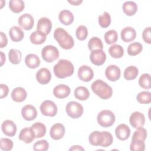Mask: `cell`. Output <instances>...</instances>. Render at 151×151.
<instances>
[{
    "label": "cell",
    "mask_w": 151,
    "mask_h": 151,
    "mask_svg": "<svg viewBox=\"0 0 151 151\" xmlns=\"http://www.w3.org/2000/svg\"><path fill=\"white\" fill-rule=\"evenodd\" d=\"M88 49L92 51L96 50H103V45L101 40L99 38L94 37L88 41Z\"/></svg>",
    "instance_id": "obj_36"
},
{
    "label": "cell",
    "mask_w": 151,
    "mask_h": 151,
    "mask_svg": "<svg viewBox=\"0 0 151 151\" xmlns=\"http://www.w3.org/2000/svg\"><path fill=\"white\" fill-rule=\"evenodd\" d=\"M14 143L12 140L8 138H1L0 148L1 150L5 151H9L12 149Z\"/></svg>",
    "instance_id": "obj_44"
},
{
    "label": "cell",
    "mask_w": 151,
    "mask_h": 151,
    "mask_svg": "<svg viewBox=\"0 0 151 151\" xmlns=\"http://www.w3.org/2000/svg\"><path fill=\"white\" fill-rule=\"evenodd\" d=\"M65 134V127L61 123H55L50 129V134L54 140L61 139Z\"/></svg>",
    "instance_id": "obj_15"
},
{
    "label": "cell",
    "mask_w": 151,
    "mask_h": 151,
    "mask_svg": "<svg viewBox=\"0 0 151 151\" xmlns=\"http://www.w3.org/2000/svg\"><path fill=\"white\" fill-rule=\"evenodd\" d=\"M130 149L132 151H143L145 149V143L144 141L142 140H132Z\"/></svg>",
    "instance_id": "obj_42"
},
{
    "label": "cell",
    "mask_w": 151,
    "mask_h": 151,
    "mask_svg": "<svg viewBox=\"0 0 151 151\" xmlns=\"http://www.w3.org/2000/svg\"><path fill=\"white\" fill-rule=\"evenodd\" d=\"M31 127L34 132L35 138H41L45 134L46 127L42 123L36 122L34 123Z\"/></svg>",
    "instance_id": "obj_30"
},
{
    "label": "cell",
    "mask_w": 151,
    "mask_h": 151,
    "mask_svg": "<svg viewBox=\"0 0 151 151\" xmlns=\"http://www.w3.org/2000/svg\"><path fill=\"white\" fill-rule=\"evenodd\" d=\"M1 129L4 134L10 137L14 136L17 132V126L11 120L4 121L1 124Z\"/></svg>",
    "instance_id": "obj_16"
},
{
    "label": "cell",
    "mask_w": 151,
    "mask_h": 151,
    "mask_svg": "<svg viewBox=\"0 0 151 151\" xmlns=\"http://www.w3.org/2000/svg\"><path fill=\"white\" fill-rule=\"evenodd\" d=\"M151 28L150 27L146 28L142 33V37L144 41L149 44H151Z\"/></svg>",
    "instance_id": "obj_46"
},
{
    "label": "cell",
    "mask_w": 151,
    "mask_h": 151,
    "mask_svg": "<svg viewBox=\"0 0 151 151\" xmlns=\"http://www.w3.org/2000/svg\"><path fill=\"white\" fill-rule=\"evenodd\" d=\"M55 76L59 78H65L72 76L74 73V65L67 60L61 59L53 68Z\"/></svg>",
    "instance_id": "obj_2"
},
{
    "label": "cell",
    "mask_w": 151,
    "mask_h": 151,
    "mask_svg": "<svg viewBox=\"0 0 151 151\" xmlns=\"http://www.w3.org/2000/svg\"><path fill=\"white\" fill-rule=\"evenodd\" d=\"M122 9L124 13L128 16H132L137 11V5L133 1H126L122 5Z\"/></svg>",
    "instance_id": "obj_26"
},
{
    "label": "cell",
    "mask_w": 151,
    "mask_h": 151,
    "mask_svg": "<svg viewBox=\"0 0 151 151\" xmlns=\"http://www.w3.org/2000/svg\"><path fill=\"white\" fill-rule=\"evenodd\" d=\"M74 96L78 100H86L90 96V92L86 87L79 86L74 90Z\"/></svg>",
    "instance_id": "obj_29"
},
{
    "label": "cell",
    "mask_w": 151,
    "mask_h": 151,
    "mask_svg": "<svg viewBox=\"0 0 151 151\" xmlns=\"http://www.w3.org/2000/svg\"><path fill=\"white\" fill-rule=\"evenodd\" d=\"M67 114L72 119L80 117L84 111L83 106L78 102L71 101L68 102L65 107Z\"/></svg>",
    "instance_id": "obj_6"
},
{
    "label": "cell",
    "mask_w": 151,
    "mask_h": 151,
    "mask_svg": "<svg viewBox=\"0 0 151 151\" xmlns=\"http://www.w3.org/2000/svg\"><path fill=\"white\" fill-rule=\"evenodd\" d=\"M54 38L58 42L60 46L65 50L72 48L74 45L72 36L62 28H57L54 32Z\"/></svg>",
    "instance_id": "obj_3"
},
{
    "label": "cell",
    "mask_w": 151,
    "mask_h": 151,
    "mask_svg": "<svg viewBox=\"0 0 151 151\" xmlns=\"http://www.w3.org/2000/svg\"><path fill=\"white\" fill-rule=\"evenodd\" d=\"M105 75L109 80L111 81H116L120 77V69L116 65H110L106 68Z\"/></svg>",
    "instance_id": "obj_11"
},
{
    "label": "cell",
    "mask_w": 151,
    "mask_h": 151,
    "mask_svg": "<svg viewBox=\"0 0 151 151\" xmlns=\"http://www.w3.org/2000/svg\"><path fill=\"white\" fill-rule=\"evenodd\" d=\"M70 87L65 84H58L53 89L54 96L58 99H64L70 94Z\"/></svg>",
    "instance_id": "obj_21"
},
{
    "label": "cell",
    "mask_w": 151,
    "mask_h": 151,
    "mask_svg": "<svg viewBox=\"0 0 151 151\" xmlns=\"http://www.w3.org/2000/svg\"><path fill=\"white\" fill-rule=\"evenodd\" d=\"M29 39L31 42L34 44H42L46 40V35L42 32L36 31L31 33Z\"/></svg>",
    "instance_id": "obj_28"
},
{
    "label": "cell",
    "mask_w": 151,
    "mask_h": 151,
    "mask_svg": "<svg viewBox=\"0 0 151 151\" xmlns=\"http://www.w3.org/2000/svg\"><path fill=\"white\" fill-rule=\"evenodd\" d=\"M58 19L63 24L69 25L74 21V15L71 11L65 9L59 13Z\"/></svg>",
    "instance_id": "obj_25"
},
{
    "label": "cell",
    "mask_w": 151,
    "mask_h": 151,
    "mask_svg": "<svg viewBox=\"0 0 151 151\" xmlns=\"http://www.w3.org/2000/svg\"><path fill=\"white\" fill-rule=\"evenodd\" d=\"M9 35L11 40L14 42L21 41L24 37V33L22 29L17 26H13L9 29Z\"/></svg>",
    "instance_id": "obj_24"
},
{
    "label": "cell",
    "mask_w": 151,
    "mask_h": 151,
    "mask_svg": "<svg viewBox=\"0 0 151 151\" xmlns=\"http://www.w3.org/2000/svg\"><path fill=\"white\" fill-rule=\"evenodd\" d=\"M52 28V23L50 19L46 17L41 18L37 24V31L43 32L46 35L49 34Z\"/></svg>",
    "instance_id": "obj_17"
},
{
    "label": "cell",
    "mask_w": 151,
    "mask_h": 151,
    "mask_svg": "<svg viewBox=\"0 0 151 151\" xmlns=\"http://www.w3.org/2000/svg\"><path fill=\"white\" fill-rule=\"evenodd\" d=\"M91 88L93 91L101 99L107 100L112 96L113 90L111 87L101 80L94 81L92 83Z\"/></svg>",
    "instance_id": "obj_4"
},
{
    "label": "cell",
    "mask_w": 151,
    "mask_h": 151,
    "mask_svg": "<svg viewBox=\"0 0 151 151\" xmlns=\"http://www.w3.org/2000/svg\"><path fill=\"white\" fill-rule=\"evenodd\" d=\"M21 114L25 120L31 121L37 117V111L34 106L27 104L22 108Z\"/></svg>",
    "instance_id": "obj_13"
},
{
    "label": "cell",
    "mask_w": 151,
    "mask_h": 151,
    "mask_svg": "<svg viewBox=\"0 0 151 151\" xmlns=\"http://www.w3.org/2000/svg\"><path fill=\"white\" fill-rule=\"evenodd\" d=\"M93 71L90 67L84 65L78 68V77L83 81H90L93 78Z\"/></svg>",
    "instance_id": "obj_14"
},
{
    "label": "cell",
    "mask_w": 151,
    "mask_h": 151,
    "mask_svg": "<svg viewBox=\"0 0 151 151\" xmlns=\"http://www.w3.org/2000/svg\"><path fill=\"white\" fill-rule=\"evenodd\" d=\"M18 23L24 29L30 30L34 26V19L31 15L24 14L19 17Z\"/></svg>",
    "instance_id": "obj_12"
},
{
    "label": "cell",
    "mask_w": 151,
    "mask_h": 151,
    "mask_svg": "<svg viewBox=\"0 0 151 151\" xmlns=\"http://www.w3.org/2000/svg\"><path fill=\"white\" fill-rule=\"evenodd\" d=\"M109 53L113 58H120L124 54V49L120 45L114 44L109 48Z\"/></svg>",
    "instance_id": "obj_31"
},
{
    "label": "cell",
    "mask_w": 151,
    "mask_h": 151,
    "mask_svg": "<svg viewBox=\"0 0 151 151\" xmlns=\"http://www.w3.org/2000/svg\"><path fill=\"white\" fill-rule=\"evenodd\" d=\"M41 56L45 61L52 63L59 57V51L55 46L48 45L42 49Z\"/></svg>",
    "instance_id": "obj_7"
},
{
    "label": "cell",
    "mask_w": 151,
    "mask_h": 151,
    "mask_svg": "<svg viewBox=\"0 0 151 151\" xmlns=\"http://www.w3.org/2000/svg\"><path fill=\"white\" fill-rule=\"evenodd\" d=\"M88 140L89 143L93 146L107 147L112 144L113 138L111 134L109 132L94 131L90 134Z\"/></svg>",
    "instance_id": "obj_1"
},
{
    "label": "cell",
    "mask_w": 151,
    "mask_h": 151,
    "mask_svg": "<svg viewBox=\"0 0 151 151\" xmlns=\"http://www.w3.org/2000/svg\"><path fill=\"white\" fill-rule=\"evenodd\" d=\"M91 62L96 65H103L106 60V55L103 50H93L90 55Z\"/></svg>",
    "instance_id": "obj_10"
},
{
    "label": "cell",
    "mask_w": 151,
    "mask_h": 151,
    "mask_svg": "<svg viewBox=\"0 0 151 151\" xmlns=\"http://www.w3.org/2000/svg\"><path fill=\"white\" fill-rule=\"evenodd\" d=\"M41 113L46 116L54 117L57 113V106L51 100H47L44 101L40 107Z\"/></svg>",
    "instance_id": "obj_8"
},
{
    "label": "cell",
    "mask_w": 151,
    "mask_h": 151,
    "mask_svg": "<svg viewBox=\"0 0 151 151\" xmlns=\"http://www.w3.org/2000/svg\"><path fill=\"white\" fill-rule=\"evenodd\" d=\"M99 23L101 27L107 28L111 23V17L110 14L107 12H104V13L99 16Z\"/></svg>",
    "instance_id": "obj_40"
},
{
    "label": "cell",
    "mask_w": 151,
    "mask_h": 151,
    "mask_svg": "<svg viewBox=\"0 0 151 151\" xmlns=\"http://www.w3.org/2000/svg\"><path fill=\"white\" fill-rule=\"evenodd\" d=\"M0 88H1V97H0L1 99L6 97L8 96V94L9 92L8 87L6 84H1Z\"/></svg>",
    "instance_id": "obj_47"
},
{
    "label": "cell",
    "mask_w": 151,
    "mask_h": 151,
    "mask_svg": "<svg viewBox=\"0 0 151 151\" xmlns=\"http://www.w3.org/2000/svg\"><path fill=\"white\" fill-rule=\"evenodd\" d=\"M0 48H2L6 46L8 44V39L6 35L3 32H0Z\"/></svg>",
    "instance_id": "obj_48"
},
{
    "label": "cell",
    "mask_w": 151,
    "mask_h": 151,
    "mask_svg": "<svg viewBox=\"0 0 151 151\" xmlns=\"http://www.w3.org/2000/svg\"><path fill=\"white\" fill-rule=\"evenodd\" d=\"M76 35L77 39L80 41L86 40L88 35V29L87 27L84 25L78 27L76 31Z\"/></svg>",
    "instance_id": "obj_43"
},
{
    "label": "cell",
    "mask_w": 151,
    "mask_h": 151,
    "mask_svg": "<svg viewBox=\"0 0 151 151\" xmlns=\"http://www.w3.org/2000/svg\"><path fill=\"white\" fill-rule=\"evenodd\" d=\"M9 61L13 64L20 63L22 59L21 52L17 49H11L8 52Z\"/></svg>",
    "instance_id": "obj_34"
},
{
    "label": "cell",
    "mask_w": 151,
    "mask_h": 151,
    "mask_svg": "<svg viewBox=\"0 0 151 151\" xmlns=\"http://www.w3.org/2000/svg\"><path fill=\"white\" fill-rule=\"evenodd\" d=\"M129 122L131 126L136 129L143 127L145 122V117L143 113L139 111L133 112L129 117Z\"/></svg>",
    "instance_id": "obj_9"
},
{
    "label": "cell",
    "mask_w": 151,
    "mask_h": 151,
    "mask_svg": "<svg viewBox=\"0 0 151 151\" xmlns=\"http://www.w3.org/2000/svg\"><path fill=\"white\" fill-rule=\"evenodd\" d=\"M9 9L14 13H19L25 8L24 2L22 0H11L9 2Z\"/></svg>",
    "instance_id": "obj_32"
},
{
    "label": "cell",
    "mask_w": 151,
    "mask_h": 151,
    "mask_svg": "<svg viewBox=\"0 0 151 151\" xmlns=\"http://www.w3.org/2000/svg\"><path fill=\"white\" fill-rule=\"evenodd\" d=\"M139 86L145 89H149L151 87V80L149 74H143L139 79Z\"/></svg>",
    "instance_id": "obj_39"
},
{
    "label": "cell",
    "mask_w": 151,
    "mask_h": 151,
    "mask_svg": "<svg viewBox=\"0 0 151 151\" xmlns=\"http://www.w3.org/2000/svg\"><path fill=\"white\" fill-rule=\"evenodd\" d=\"M115 134L119 140H125L130 136V129L127 124H120L116 128Z\"/></svg>",
    "instance_id": "obj_19"
},
{
    "label": "cell",
    "mask_w": 151,
    "mask_h": 151,
    "mask_svg": "<svg viewBox=\"0 0 151 151\" xmlns=\"http://www.w3.org/2000/svg\"><path fill=\"white\" fill-rule=\"evenodd\" d=\"M143 50L142 45L139 42H132L129 44L127 48V53L129 55L135 56L140 54Z\"/></svg>",
    "instance_id": "obj_35"
},
{
    "label": "cell",
    "mask_w": 151,
    "mask_h": 151,
    "mask_svg": "<svg viewBox=\"0 0 151 151\" xmlns=\"http://www.w3.org/2000/svg\"><path fill=\"white\" fill-rule=\"evenodd\" d=\"M68 2L69 3H70L71 4H72L73 5H79L83 1L82 0H73V1H68Z\"/></svg>",
    "instance_id": "obj_50"
},
{
    "label": "cell",
    "mask_w": 151,
    "mask_h": 151,
    "mask_svg": "<svg viewBox=\"0 0 151 151\" xmlns=\"http://www.w3.org/2000/svg\"><path fill=\"white\" fill-rule=\"evenodd\" d=\"M118 40V34L116 30L110 29L107 31L104 34V40L107 44H112L117 42Z\"/></svg>",
    "instance_id": "obj_37"
},
{
    "label": "cell",
    "mask_w": 151,
    "mask_h": 151,
    "mask_svg": "<svg viewBox=\"0 0 151 151\" xmlns=\"http://www.w3.org/2000/svg\"><path fill=\"white\" fill-rule=\"evenodd\" d=\"M136 99L139 103L149 104L151 103V93L148 91H141L137 95Z\"/></svg>",
    "instance_id": "obj_38"
},
{
    "label": "cell",
    "mask_w": 151,
    "mask_h": 151,
    "mask_svg": "<svg viewBox=\"0 0 151 151\" xmlns=\"http://www.w3.org/2000/svg\"><path fill=\"white\" fill-rule=\"evenodd\" d=\"M121 38L125 42L133 41L136 37L135 29L131 27H126L121 31Z\"/></svg>",
    "instance_id": "obj_22"
},
{
    "label": "cell",
    "mask_w": 151,
    "mask_h": 151,
    "mask_svg": "<svg viewBox=\"0 0 151 151\" xmlns=\"http://www.w3.org/2000/svg\"><path fill=\"white\" fill-rule=\"evenodd\" d=\"M0 52H0L1 53V66L2 67L4 64V63L5 62V55L2 51H0Z\"/></svg>",
    "instance_id": "obj_51"
},
{
    "label": "cell",
    "mask_w": 151,
    "mask_h": 151,
    "mask_svg": "<svg viewBox=\"0 0 151 151\" xmlns=\"http://www.w3.org/2000/svg\"><path fill=\"white\" fill-rule=\"evenodd\" d=\"M84 148H83L81 146L74 145L69 149V150H84Z\"/></svg>",
    "instance_id": "obj_49"
},
{
    "label": "cell",
    "mask_w": 151,
    "mask_h": 151,
    "mask_svg": "<svg viewBox=\"0 0 151 151\" xmlns=\"http://www.w3.org/2000/svg\"><path fill=\"white\" fill-rule=\"evenodd\" d=\"M18 138L20 140L26 143H30L34 140L35 136L31 127H25L21 130Z\"/></svg>",
    "instance_id": "obj_20"
},
{
    "label": "cell",
    "mask_w": 151,
    "mask_h": 151,
    "mask_svg": "<svg viewBox=\"0 0 151 151\" xmlns=\"http://www.w3.org/2000/svg\"><path fill=\"white\" fill-rule=\"evenodd\" d=\"M27 93L24 88L21 87L15 88L11 93V98L15 102H22L25 100Z\"/></svg>",
    "instance_id": "obj_23"
},
{
    "label": "cell",
    "mask_w": 151,
    "mask_h": 151,
    "mask_svg": "<svg viewBox=\"0 0 151 151\" xmlns=\"http://www.w3.org/2000/svg\"><path fill=\"white\" fill-rule=\"evenodd\" d=\"M36 79L40 84H48L51 79V74L47 68H42L37 72Z\"/></svg>",
    "instance_id": "obj_18"
},
{
    "label": "cell",
    "mask_w": 151,
    "mask_h": 151,
    "mask_svg": "<svg viewBox=\"0 0 151 151\" xmlns=\"http://www.w3.org/2000/svg\"><path fill=\"white\" fill-rule=\"evenodd\" d=\"M147 137V130L142 127L140 129H138L137 130H136L132 138V140H142L145 141Z\"/></svg>",
    "instance_id": "obj_41"
},
{
    "label": "cell",
    "mask_w": 151,
    "mask_h": 151,
    "mask_svg": "<svg viewBox=\"0 0 151 151\" xmlns=\"http://www.w3.org/2000/svg\"><path fill=\"white\" fill-rule=\"evenodd\" d=\"M48 147L49 144L45 140H38L33 146V149L35 151H45L48 149Z\"/></svg>",
    "instance_id": "obj_45"
},
{
    "label": "cell",
    "mask_w": 151,
    "mask_h": 151,
    "mask_svg": "<svg viewBox=\"0 0 151 151\" xmlns=\"http://www.w3.org/2000/svg\"><path fill=\"white\" fill-rule=\"evenodd\" d=\"M25 63L28 67L34 69L40 65V60L36 54H29L25 57Z\"/></svg>",
    "instance_id": "obj_27"
},
{
    "label": "cell",
    "mask_w": 151,
    "mask_h": 151,
    "mask_svg": "<svg viewBox=\"0 0 151 151\" xmlns=\"http://www.w3.org/2000/svg\"><path fill=\"white\" fill-rule=\"evenodd\" d=\"M139 73V70L137 67L133 65L129 66L124 71V77L127 80H133L135 79Z\"/></svg>",
    "instance_id": "obj_33"
},
{
    "label": "cell",
    "mask_w": 151,
    "mask_h": 151,
    "mask_svg": "<svg viewBox=\"0 0 151 151\" xmlns=\"http://www.w3.org/2000/svg\"><path fill=\"white\" fill-rule=\"evenodd\" d=\"M115 115L110 110H103L97 115V120L98 123L103 127L111 126L115 122Z\"/></svg>",
    "instance_id": "obj_5"
}]
</instances>
